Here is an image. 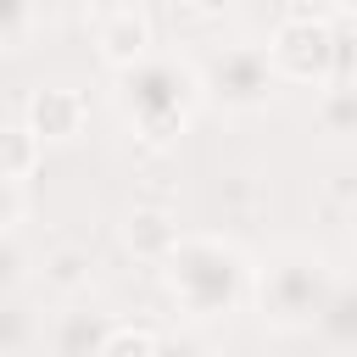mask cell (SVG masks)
Returning a JSON list of instances; mask_svg holds the SVG:
<instances>
[{
  "label": "cell",
  "mask_w": 357,
  "mask_h": 357,
  "mask_svg": "<svg viewBox=\"0 0 357 357\" xmlns=\"http://www.w3.org/2000/svg\"><path fill=\"white\" fill-rule=\"evenodd\" d=\"M162 268H167V284L190 318H223L251 290L245 251L229 240H212V234H178V245L167 251Z\"/></svg>",
  "instance_id": "6da1fadb"
},
{
  "label": "cell",
  "mask_w": 357,
  "mask_h": 357,
  "mask_svg": "<svg viewBox=\"0 0 357 357\" xmlns=\"http://www.w3.org/2000/svg\"><path fill=\"white\" fill-rule=\"evenodd\" d=\"M329 22H351L346 6L335 11H312V6H290L284 22L273 28V39L262 45L273 78L290 84H329V78H351L346 67V33H335Z\"/></svg>",
  "instance_id": "7a4b0ae2"
},
{
  "label": "cell",
  "mask_w": 357,
  "mask_h": 357,
  "mask_svg": "<svg viewBox=\"0 0 357 357\" xmlns=\"http://www.w3.org/2000/svg\"><path fill=\"white\" fill-rule=\"evenodd\" d=\"M117 100H123L128 123L145 134V145H167V139L184 134V123H190V112H195V100H201V84H195V73H190L184 61H173V56H145V61H134V67L123 73Z\"/></svg>",
  "instance_id": "3957f363"
},
{
  "label": "cell",
  "mask_w": 357,
  "mask_h": 357,
  "mask_svg": "<svg viewBox=\"0 0 357 357\" xmlns=\"http://www.w3.org/2000/svg\"><path fill=\"white\" fill-rule=\"evenodd\" d=\"M340 290V279L329 273L324 257H307V251H290L279 262L262 268L257 279V307L273 329H318L329 296Z\"/></svg>",
  "instance_id": "277c9868"
},
{
  "label": "cell",
  "mask_w": 357,
  "mask_h": 357,
  "mask_svg": "<svg viewBox=\"0 0 357 357\" xmlns=\"http://www.w3.org/2000/svg\"><path fill=\"white\" fill-rule=\"evenodd\" d=\"M195 84H201V95H212L229 112H257L279 89L262 45H223V50H212V61L195 73Z\"/></svg>",
  "instance_id": "5b68a950"
},
{
  "label": "cell",
  "mask_w": 357,
  "mask_h": 357,
  "mask_svg": "<svg viewBox=\"0 0 357 357\" xmlns=\"http://www.w3.org/2000/svg\"><path fill=\"white\" fill-rule=\"evenodd\" d=\"M95 45L112 67H134L151 56V11L145 6H106L95 11Z\"/></svg>",
  "instance_id": "8992f818"
},
{
  "label": "cell",
  "mask_w": 357,
  "mask_h": 357,
  "mask_svg": "<svg viewBox=\"0 0 357 357\" xmlns=\"http://www.w3.org/2000/svg\"><path fill=\"white\" fill-rule=\"evenodd\" d=\"M84 117H89V106H84V95L78 89H67V84H45V89H33V100H28V134L39 139V145H61V139H78L84 134Z\"/></svg>",
  "instance_id": "52a82bcc"
},
{
  "label": "cell",
  "mask_w": 357,
  "mask_h": 357,
  "mask_svg": "<svg viewBox=\"0 0 357 357\" xmlns=\"http://www.w3.org/2000/svg\"><path fill=\"white\" fill-rule=\"evenodd\" d=\"M106 335H112L106 312H95V307H67V312L56 318V329H50V357H100Z\"/></svg>",
  "instance_id": "ba28073f"
},
{
  "label": "cell",
  "mask_w": 357,
  "mask_h": 357,
  "mask_svg": "<svg viewBox=\"0 0 357 357\" xmlns=\"http://www.w3.org/2000/svg\"><path fill=\"white\" fill-rule=\"evenodd\" d=\"M128 245L145 257V262H167V251L178 245V223L167 218V212H156V206H139V212H128Z\"/></svg>",
  "instance_id": "9c48e42d"
},
{
  "label": "cell",
  "mask_w": 357,
  "mask_h": 357,
  "mask_svg": "<svg viewBox=\"0 0 357 357\" xmlns=\"http://www.w3.org/2000/svg\"><path fill=\"white\" fill-rule=\"evenodd\" d=\"M39 156H45V145H39L22 123H0V178H6V184H22V178L39 167Z\"/></svg>",
  "instance_id": "30bf717a"
},
{
  "label": "cell",
  "mask_w": 357,
  "mask_h": 357,
  "mask_svg": "<svg viewBox=\"0 0 357 357\" xmlns=\"http://www.w3.org/2000/svg\"><path fill=\"white\" fill-rule=\"evenodd\" d=\"M318 123H324V134H335V139L351 134V123H357V89H351V78H329V84H324Z\"/></svg>",
  "instance_id": "8fae6325"
},
{
  "label": "cell",
  "mask_w": 357,
  "mask_h": 357,
  "mask_svg": "<svg viewBox=\"0 0 357 357\" xmlns=\"http://www.w3.org/2000/svg\"><path fill=\"white\" fill-rule=\"evenodd\" d=\"M100 357H156V335L139 329V324H112Z\"/></svg>",
  "instance_id": "7c38bea8"
},
{
  "label": "cell",
  "mask_w": 357,
  "mask_h": 357,
  "mask_svg": "<svg viewBox=\"0 0 357 357\" xmlns=\"http://www.w3.org/2000/svg\"><path fill=\"white\" fill-rule=\"evenodd\" d=\"M50 284L56 290H78L84 279H89V251H78V245H61V251H50Z\"/></svg>",
  "instance_id": "4fadbf2b"
},
{
  "label": "cell",
  "mask_w": 357,
  "mask_h": 357,
  "mask_svg": "<svg viewBox=\"0 0 357 357\" xmlns=\"http://www.w3.org/2000/svg\"><path fill=\"white\" fill-rule=\"evenodd\" d=\"M318 329H329V335H335L340 346L351 340V290H346V284H340V290L329 296V307H324V318H318Z\"/></svg>",
  "instance_id": "5bb4252c"
},
{
  "label": "cell",
  "mask_w": 357,
  "mask_h": 357,
  "mask_svg": "<svg viewBox=\"0 0 357 357\" xmlns=\"http://www.w3.org/2000/svg\"><path fill=\"white\" fill-rule=\"evenodd\" d=\"M33 28V6L0 0V45H22V33Z\"/></svg>",
  "instance_id": "9a60e30c"
},
{
  "label": "cell",
  "mask_w": 357,
  "mask_h": 357,
  "mask_svg": "<svg viewBox=\"0 0 357 357\" xmlns=\"http://www.w3.org/2000/svg\"><path fill=\"white\" fill-rule=\"evenodd\" d=\"M22 346H28V312H17V307L0 301V357H11Z\"/></svg>",
  "instance_id": "2e32d148"
},
{
  "label": "cell",
  "mask_w": 357,
  "mask_h": 357,
  "mask_svg": "<svg viewBox=\"0 0 357 357\" xmlns=\"http://www.w3.org/2000/svg\"><path fill=\"white\" fill-rule=\"evenodd\" d=\"M22 212H28L22 184H6V178H0V234H11V229L22 223Z\"/></svg>",
  "instance_id": "e0dca14e"
},
{
  "label": "cell",
  "mask_w": 357,
  "mask_h": 357,
  "mask_svg": "<svg viewBox=\"0 0 357 357\" xmlns=\"http://www.w3.org/2000/svg\"><path fill=\"white\" fill-rule=\"evenodd\" d=\"M22 268H28L22 245H17L11 234H0V290H6V284H17V279H22Z\"/></svg>",
  "instance_id": "ac0fdd59"
},
{
  "label": "cell",
  "mask_w": 357,
  "mask_h": 357,
  "mask_svg": "<svg viewBox=\"0 0 357 357\" xmlns=\"http://www.w3.org/2000/svg\"><path fill=\"white\" fill-rule=\"evenodd\" d=\"M156 357H212L201 340H190V335H178V340H156Z\"/></svg>",
  "instance_id": "d6986e66"
}]
</instances>
